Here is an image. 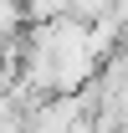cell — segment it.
I'll use <instances>...</instances> for the list:
<instances>
[{"mask_svg": "<svg viewBox=\"0 0 128 133\" xmlns=\"http://www.w3.org/2000/svg\"><path fill=\"white\" fill-rule=\"evenodd\" d=\"M72 16V0H21V26H51Z\"/></svg>", "mask_w": 128, "mask_h": 133, "instance_id": "1", "label": "cell"}]
</instances>
